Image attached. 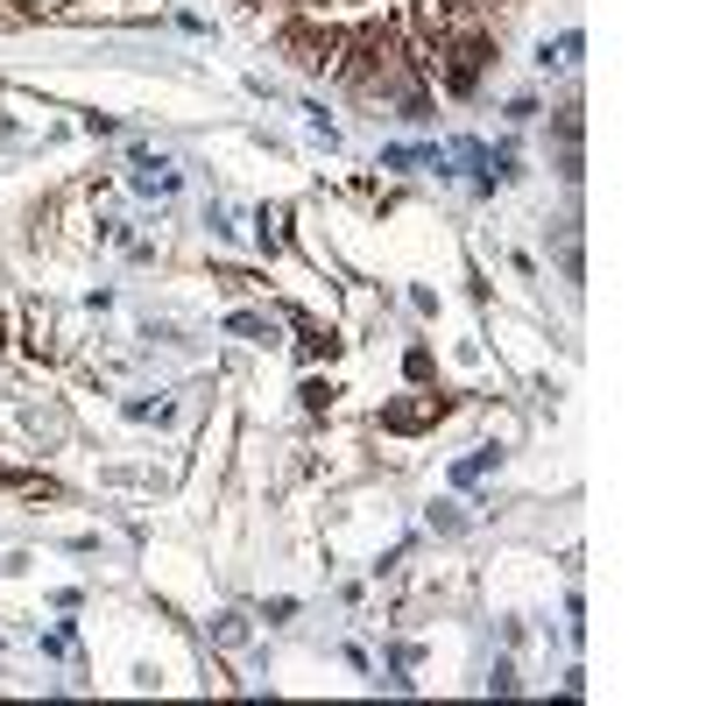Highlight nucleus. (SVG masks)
<instances>
[{
  "instance_id": "nucleus-1",
  "label": "nucleus",
  "mask_w": 706,
  "mask_h": 706,
  "mask_svg": "<svg viewBox=\"0 0 706 706\" xmlns=\"http://www.w3.org/2000/svg\"><path fill=\"white\" fill-rule=\"evenodd\" d=\"M283 50H290L304 71H339L347 36H339V28H325V22H290V28H283Z\"/></svg>"
},
{
  "instance_id": "nucleus-2",
  "label": "nucleus",
  "mask_w": 706,
  "mask_h": 706,
  "mask_svg": "<svg viewBox=\"0 0 706 706\" xmlns=\"http://www.w3.org/2000/svg\"><path fill=\"white\" fill-rule=\"evenodd\" d=\"M445 57H453V64H445V93H474L480 71L494 64V43H488V36H459Z\"/></svg>"
},
{
  "instance_id": "nucleus-3",
  "label": "nucleus",
  "mask_w": 706,
  "mask_h": 706,
  "mask_svg": "<svg viewBox=\"0 0 706 706\" xmlns=\"http://www.w3.org/2000/svg\"><path fill=\"white\" fill-rule=\"evenodd\" d=\"M445 417V396H424V403H396V410H382V424L388 431H424V424H439Z\"/></svg>"
},
{
  "instance_id": "nucleus-4",
  "label": "nucleus",
  "mask_w": 706,
  "mask_h": 706,
  "mask_svg": "<svg viewBox=\"0 0 706 706\" xmlns=\"http://www.w3.org/2000/svg\"><path fill=\"white\" fill-rule=\"evenodd\" d=\"M297 333H304V339H297V347H304V360H319V354H325V360H333V354H339V339H333V333H325V325H311V319H297Z\"/></svg>"
},
{
  "instance_id": "nucleus-5",
  "label": "nucleus",
  "mask_w": 706,
  "mask_h": 706,
  "mask_svg": "<svg viewBox=\"0 0 706 706\" xmlns=\"http://www.w3.org/2000/svg\"><path fill=\"white\" fill-rule=\"evenodd\" d=\"M227 333H240V339H276V333H268V319H254V311H234Z\"/></svg>"
},
{
  "instance_id": "nucleus-6",
  "label": "nucleus",
  "mask_w": 706,
  "mask_h": 706,
  "mask_svg": "<svg viewBox=\"0 0 706 706\" xmlns=\"http://www.w3.org/2000/svg\"><path fill=\"white\" fill-rule=\"evenodd\" d=\"M304 410H333V382H304Z\"/></svg>"
}]
</instances>
